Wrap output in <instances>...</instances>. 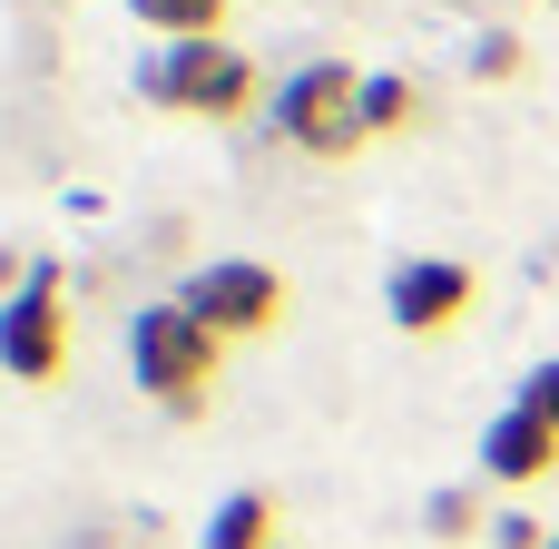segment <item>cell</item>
Wrapping results in <instances>:
<instances>
[{
  "label": "cell",
  "instance_id": "1",
  "mask_svg": "<svg viewBox=\"0 0 559 549\" xmlns=\"http://www.w3.org/2000/svg\"><path fill=\"white\" fill-rule=\"evenodd\" d=\"M138 98L167 118H246L255 108V59L236 39H157L138 59Z\"/></svg>",
  "mask_w": 559,
  "mask_h": 549
},
{
  "label": "cell",
  "instance_id": "2",
  "mask_svg": "<svg viewBox=\"0 0 559 549\" xmlns=\"http://www.w3.org/2000/svg\"><path fill=\"white\" fill-rule=\"evenodd\" d=\"M128 363H138V383H147V403H167V413H206V383H216V363H226V344L167 295V305H147L138 324H128Z\"/></svg>",
  "mask_w": 559,
  "mask_h": 549
},
{
  "label": "cell",
  "instance_id": "3",
  "mask_svg": "<svg viewBox=\"0 0 559 549\" xmlns=\"http://www.w3.org/2000/svg\"><path fill=\"white\" fill-rule=\"evenodd\" d=\"M275 138L285 147H305V157H354L364 147V69H344V59H305L285 88H275Z\"/></svg>",
  "mask_w": 559,
  "mask_h": 549
},
{
  "label": "cell",
  "instance_id": "4",
  "mask_svg": "<svg viewBox=\"0 0 559 549\" xmlns=\"http://www.w3.org/2000/svg\"><path fill=\"white\" fill-rule=\"evenodd\" d=\"M177 305H187L216 344H255V334H275V324H285V275H275V265H255V255H226V265H197Z\"/></svg>",
  "mask_w": 559,
  "mask_h": 549
},
{
  "label": "cell",
  "instance_id": "5",
  "mask_svg": "<svg viewBox=\"0 0 559 549\" xmlns=\"http://www.w3.org/2000/svg\"><path fill=\"white\" fill-rule=\"evenodd\" d=\"M0 373L10 383H59L69 373V285H59V265H29V285L0 305Z\"/></svg>",
  "mask_w": 559,
  "mask_h": 549
},
{
  "label": "cell",
  "instance_id": "6",
  "mask_svg": "<svg viewBox=\"0 0 559 549\" xmlns=\"http://www.w3.org/2000/svg\"><path fill=\"white\" fill-rule=\"evenodd\" d=\"M472 305H481V275H472L462 255H403L393 285H383V314H393L403 334H452Z\"/></svg>",
  "mask_w": 559,
  "mask_h": 549
},
{
  "label": "cell",
  "instance_id": "7",
  "mask_svg": "<svg viewBox=\"0 0 559 549\" xmlns=\"http://www.w3.org/2000/svg\"><path fill=\"white\" fill-rule=\"evenodd\" d=\"M481 472H491L501 491H540V481L559 472V432H550V422H531V413L511 403L501 422H481Z\"/></svg>",
  "mask_w": 559,
  "mask_h": 549
},
{
  "label": "cell",
  "instance_id": "8",
  "mask_svg": "<svg viewBox=\"0 0 559 549\" xmlns=\"http://www.w3.org/2000/svg\"><path fill=\"white\" fill-rule=\"evenodd\" d=\"M197 549H285L275 540V501H265V491H226Z\"/></svg>",
  "mask_w": 559,
  "mask_h": 549
},
{
  "label": "cell",
  "instance_id": "9",
  "mask_svg": "<svg viewBox=\"0 0 559 549\" xmlns=\"http://www.w3.org/2000/svg\"><path fill=\"white\" fill-rule=\"evenodd\" d=\"M413 118H423L413 69H373V79H364V138H403Z\"/></svg>",
  "mask_w": 559,
  "mask_h": 549
},
{
  "label": "cell",
  "instance_id": "10",
  "mask_svg": "<svg viewBox=\"0 0 559 549\" xmlns=\"http://www.w3.org/2000/svg\"><path fill=\"white\" fill-rule=\"evenodd\" d=\"M128 10L167 39H216V20H226V0H128Z\"/></svg>",
  "mask_w": 559,
  "mask_h": 549
},
{
  "label": "cell",
  "instance_id": "11",
  "mask_svg": "<svg viewBox=\"0 0 559 549\" xmlns=\"http://www.w3.org/2000/svg\"><path fill=\"white\" fill-rule=\"evenodd\" d=\"M423 530H432V540H472V530H481V501H472V491H432Z\"/></svg>",
  "mask_w": 559,
  "mask_h": 549
},
{
  "label": "cell",
  "instance_id": "12",
  "mask_svg": "<svg viewBox=\"0 0 559 549\" xmlns=\"http://www.w3.org/2000/svg\"><path fill=\"white\" fill-rule=\"evenodd\" d=\"M472 79H491V88L521 79V39H511V29H481V39H472Z\"/></svg>",
  "mask_w": 559,
  "mask_h": 549
},
{
  "label": "cell",
  "instance_id": "13",
  "mask_svg": "<svg viewBox=\"0 0 559 549\" xmlns=\"http://www.w3.org/2000/svg\"><path fill=\"white\" fill-rule=\"evenodd\" d=\"M521 413L559 432V363H531V383H521Z\"/></svg>",
  "mask_w": 559,
  "mask_h": 549
},
{
  "label": "cell",
  "instance_id": "14",
  "mask_svg": "<svg viewBox=\"0 0 559 549\" xmlns=\"http://www.w3.org/2000/svg\"><path fill=\"white\" fill-rule=\"evenodd\" d=\"M491 549H550V530H540L531 511H501V521H491Z\"/></svg>",
  "mask_w": 559,
  "mask_h": 549
},
{
  "label": "cell",
  "instance_id": "15",
  "mask_svg": "<svg viewBox=\"0 0 559 549\" xmlns=\"http://www.w3.org/2000/svg\"><path fill=\"white\" fill-rule=\"evenodd\" d=\"M20 285H29V255H20V246H0V305H10Z\"/></svg>",
  "mask_w": 559,
  "mask_h": 549
},
{
  "label": "cell",
  "instance_id": "16",
  "mask_svg": "<svg viewBox=\"0 0 559 549\" xmlns=\"http://www.w3.org/2000/svg\"><path fill=\"white\" fill-rule=\"evenodd\" d=\"M550 549H559V530H550Z\"/></svg>",
  "mask_w": 559,
  "mask_h": 549
},
{
  "label": "cell",
  "instance_id": "17",
  "mask_svg": "<svg viewBox=\"0 0 559 549\" xmlns=\"http://www.w3.org/2000/svg\"><path fill=\"white\" fill-rule=\"evenodd\" d=\"M550 10H559V0H550Z\"/></svg>",
  "mask_w": 559,
  "mask_h": 549
}]
</instances>
